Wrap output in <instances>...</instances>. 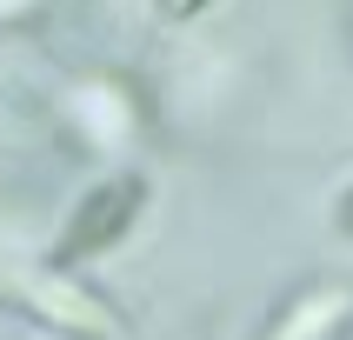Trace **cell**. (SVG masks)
Returning <instances> with one entry per match:
<instances>
[{"label": "cell", "instance_id": "6da1fadb", "mask_svg": "<svg viewBox=\"0 0 353 340\" xmlns=\"http://www.w3.org/2000/svg\"><path fill=\"white\" fill-rule=\"evenodd\" d=\"M140 214H147V180L140 174H114V180H100V187H87L80 207L67 214V227H60L54 260L74 267V260H94V254H107V247H120V240L134 234Z\"/></svg>", "mask_w": 353, "mask_h": 340}, {"label": "cell", "instance_id": "7a4b0ae2", "mask_svg": "<svg viewBox=\"0 0 353 340\" xmlns=\"http://www.w3.org/2000/svg\"><path fill=\"white\" fill-rule=\"evenodd\" d=\"M20 300L34 307V314H47L60 327V334H80V340H107L120 327L107 307H100L87 287H74V280H60V274H34V280H20Z\"/></svg>", "mask_w": 353, "mask_h": 340}, {"label": "cell", "instance_id": "3957f363", "mask_svg": "<svg viewBox=\"0 0 353 340\" xmlns=\"http://www.w3.org/2000/svg\"><path fill=\"white\" fill-rule=\"evenodd\" d=\"M347 314H353V287H314V294L294 300V314L280 320L267 340H320V334H334Z\"/></svg>", "mask_w": 353, "mask_h": 340}, {"label": "cell", "instance_id": "277c9868", "mask_svg": "<svg viewBox=\"0 0 353 340\" xmlns=\"http://www.w3.org/2000/svg\"><path fill=\"white\" fill-rule=\"evenodd\" d=\"M200 7H207V0H160V14H167V20H194Z\"/></svg>", "mask_w": 353, "mask_h": 340}, {"label": "cell", "instance_id": "5b68a950", "mask_svg": "<svg viewBox=\"0 0 353 340\" xmlns=\"http://www.w3.org/2000/svg\"><path fill=\"white\" fill-rule=\"evenodd\" d=\"M334 220H340V234H353V187L340 194V207H334Z\"/></svg>", "mask_w": 353, "mask_h": 340}]
</instances>
